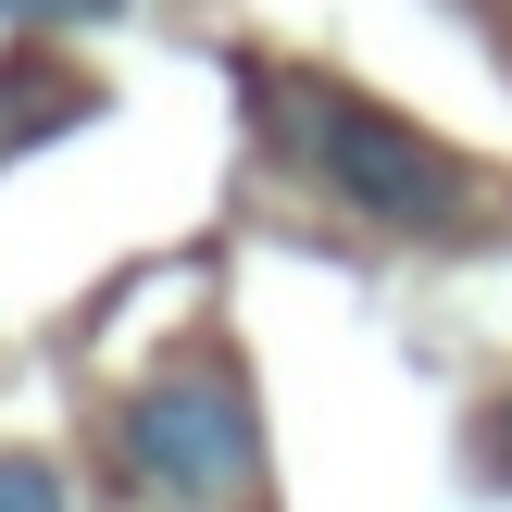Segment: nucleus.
I'll return each instance as SVG.
<instances>
[{"instance_id": "f257e3e1", "label": "nucleus", "mask_w": 512, "mask_h": 512, "mask_svg": "<svg viewBox=\"0 0 512 512\" xmlns=\"http://www.w3.org/2000/svg\"><path fill=\"white\" fill-rule=\"evenodd\" d=\"M238 75H250V125H263V150L300 175V188H325L338 213L400 225V238H450V225H475V175L450 163L438 138L388 125L375 100L325 88V75H275V63H238Z\"/></svg>"}, {"instance_id": "f03ea898", "label": "nucleus", "mask_w": 512, "mask_h": 512, "mask_svg": "<svg viewBox=\"0 0 512 512\" xmlns=\"http://www.w3.org/2000/svg\"><path fill=\"white\" fill-rule=\"evenodd\" d=\"M250 450H263V425H250V400H238V375H213V363H175V375H150L138 400H125V475H138L150 500H225V488H250Z\"/></svg>"}, {"instance_id": "7ed1b4c3", "label": "nucleus", "mask_w": 512, "mask_h": 512, "mask_svg": "<svg viewBox=\"0 0 512 512\" xmlns=\"http://www.w3.org/2000/svg\"><path fill=\"white\" fill-rule=\"evenodd\" d=\"M88 113H100L88 75L38 63V50H25V63H0V163H25L38 138H63V125H88Z\"/></svg>"}, {"instance_id": "20e7f679", "label": "nucleus", "mask_w": 512, "mask_h": 512, "mask_svg": "<svg viewBox=\"0 0 512 512\" xmlns=\"http://www.w3.org/2000/svg\"><path fill=\"white\" fill-rule=\"evenodd\" d=\"M0 512H75V500H63V475L38 450H0Z\"/></svg>"}, {"instance_id": "39448f33", "label": "nucleus", "mask_w": 512, "mask_h": 512, "mask_svg": "<svg viewBox=\"0 0 512 512\" xmlns=\"http://www.w3.org/2000/svg\"><path fill=\"white\" fill-rule=\"evenodd\" d=\"M75 13H125V0H0V25H75Z\"/></svg>"}, {"instance_id": "423d86ee", "label": "nucleus", "mask_w": 512, "mask_h": 512, "mask_svg": "<svg viewBox=\"0 0 512 512\" xmlns=\"http://www.w3.org/2000/svg\"><path fill=\"white\" fill-rule=\"evenodd\" d=\"M500 475H512V400H500Z\"/></svg>"}]
</instances>
